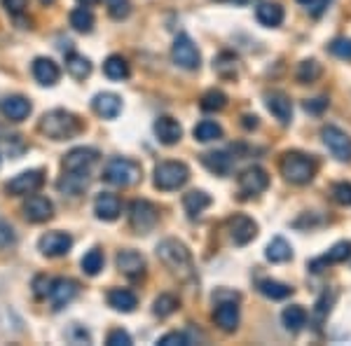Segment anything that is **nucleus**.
<instances>
[{"mask_svg": "<svg viewBox=\"0 0 351 346\" xmlns=\"http://www.w3.org/2000/svg\"><path fill=\"white\" fill-rule=\"evenodd\" d=\"M178 306H180V302L173 297V295L164 293L155 299V304H152V314L160 316V319H169V316L178 311Z\"/></svg>", "mask_w": 351, "mask_h": 346, "instance_id": "nucleus-40", "label": "nucleus"}, {"mask_svg": "<svg viewBox=\"0 0 351 346\" xmlns=\"http://www.w3.org/2000/svg\"><path fill=\"white\" fill-rule=\"evenodd\" d=\"M202 164L211 173H216V175H230L232 173V166H234L232 157L228 155V152H223V150L204 152V155H202Z\"/></svg>", "mask_w": 351, "mask_h": 346, "instance_id": "nucleus-27", "label": "nucleus"}, {"mask_svg": "<svg viewBox=\"0 0 351 346\" xmlns=\"http://www.w3.org/2000/svg\"><path fill=\"white\" fill-rule=\"evenodd\" d=\"M157 258L171 269L178 279H192L195 276V262H192V253L188 251L183 241L178 239H164L157 243Z\"/></svg>", "mask_w": 351, "mask_h": 346, "instance_id": "nucleus-1", "label": "nucleus"}, {"mask_svg": "<svg viewBox=\"0 0 351 346\" xmlns=\"http://www.w3.org/2000/svg\"><path fill=\"white\" fill-rule=\"evenodd\" d=\"M33 77H36L43 87H52V84L59 82L61 71L52 59H47V56H38V59L33 61Z\"/></svg>", "mask_w": 351, "mask_h": 346, "instance_id": "nucleus-23", "label": "nucleus"}, {"mask_svg": "<svg viewBox=\"0 0 351 346\" xmlns=\"http://www.w3.org/2000/svg\"><path fill=\"white\" fill-rule=\"evenodd\" d=\"M77 293H80V286H77V281L73 279H54L52 281V291H49V299H52V306L56 311L64 309L66 304H71L73 299L77 297Z\"/></svg>", "mask_w": 351, "mask_h": 346, "instance_id": "nucleus-15", "label": "nucleus"}, {"mask_svg": "<svg viewBox=\"0 0 351 346\" xmlns=\"http://www.w3.org/2000/svg\"><path fill=\"white\" fill-rule=\"evenodd\" d=\"M38 129H40V134H45L52 140H71L82 132V122H80V117H75L73 112L56 108V110L45 112L40 117Z\"/></svg>", "mask_w": 351, "mask_h": 346, "instance_id": "nucleus-2", "label": "nucleus"}, {"mask_svg": "<svg viewBox=\"0 0 351 346\" xmlns=\"http://www.w3.org/2000/svg\"><path fill=\"white\" fill-rule=\"evenodd\" d=\"M199 106H202V110H206V112H220L228 106V94L220 92V89H208V92H204Z\"/></svg>", "mask_w": 351, "mask_h": 346, "instance_id": "nucleus-37", "label": "nucleus"}, {"mask_svg": "<svg viewBox=\"0 0 351 346\" xmlns=\"http://www.w3.org/2000/svg\"><path fill=\"white\" fill-rule=\"evenodd\" d=\"M321 75H324V68H321V64L316 59H304L302 64L298 66V71H295L298 82H302V84L316 82Z\"/></svg>", "mask_w": 351, "mask_h": 346, "instance_id": "nucleus-36", "label": "nucleus"}, {"mask_svg": "<svg viewBox=\"0 0 351 346\" xmlns=\"http://www.w3.org/2000/svg\"><path fill=\"white\" fill-rule=\"evenodd\" d=\"M115 264H117V269L122 271L127 279H141V276L145 274V258L141 253H136V251H122V253H117V258H115Z\"/></svg>", "mask_w": 351, "mask_h": 346, "instance_id": "nucleus-17", "label": "nucleus"}, {"mask_svg": "<svg viewBox=\"0 0 351 346\" xmlns=\"http://www.w3.org/2000/svg\"><path fill=\"white\" fill-rule=\"evenodd\" d=\"M38 248H40V253L47 255V258H64V255L71 253L73 239L66 232H47V234L40 236Z\"/></svg>", "mask_w": 351, "mask_h": 346, "instance_id": "nucleus-12", "label": "nucleus"}, {"mask_svg": "<svg viewBox=\"0 0 351 346\" xmlns=\"http://www.w3.org/2000/svg\"><path fill=\"white\" fill-rule=\"evenodd\" d=\"M321 138L337 162H351V136L347 132H342L335 124H328L321 129Z\"/></svg>", "mask_w": 351, "mask_h": 346, "instance_id": "nucleus-8", "label": "nucleus"}, {"mask_svg": "<svg viewBox=\"0 0 351 346\" xmlns=\"http://www.w3.org/2000/svg\"><path fill=\"white\" fill-rule=\"evenodd\" d=\"M351 258V241H339L335 243V246L328 251L324 258L314 260V262L309 264L311 271H321L326 264H339V262H347V260Z\"/></svg>", "mask_w": 351, "mask_h": 346, "instance_id": "nucleus-26", "label": "nucleus"}, {"mask_svg": "<svg viewBox=\"0 0 351 346\" xmlns=\"http://www.w3.org/2000/svg\"><path fill=\"white\" fill-rule=\"evenodd\" d=\"M77 3H82V5H96L99 0H77Z\"/></svg>", "mask_w": 351, "mask_h": 346, "instance_id": "nucleus-54", "label": "nucleus"}, {"mask_svg": "<svg viewBox=\"0 0 351 346\" xmlns=\"http://www.w3.org/2000/svg\"><path fill=\"white\" fill-rule=\"evenodd\" d=\"M94 213L99 220H106V223H112V220L120 218L122 213V201L117 199L115 195H110V192H104V195L96 197L94 201Z\"/></svg>", "mask_w": 351, "mask_h": 346, "instance_id": "nucleus-22", "label": "nucleus"}, {"mask_svg": "<svg viewBox=\"0 0 351 346\" xmlns=\"http://www.w3.org/2000/svg\"><path fill=\"white\" fill-rule=\"evenodd\" d=\"M228 232L234 246H246L258 236V223L253 218H248V215L237 213L228 220Z\"/></svg>", "mask_w": 351, "mask_h": 346, "instance_id": "nucleus-11", "label": "nucleus"}, {"mask_svg": "<svg viewBox=\"0 0 351 346\" xmlns=\"http://www.w3.org/2000/svg\"><path fill=\"white\" fill-rule=\"evenodd\" d=\"M106 8H108V14L117 21L129 16V12H132V3L129 0H106Z\"/></svg>", "mask_w": 351, "mask_h": 346, "instance_id": "nucleus-43", "label": "nucleus"}, {"mask_svg": "<svg viewBox=\"0 0 351 346\" xmlns=\"http://www.w3.org/2000/svg\"><path fill=\"white\" fill-rule=\"evenodd\" d=\"M328 3H330V0H314V3L309 5L311 14H314V16H319V14L324 12V10L328 8Z\"/></svg>", "mask_w": 351, "mask_h": 346, "instance_id": "nucleus-52", "label": "nucleus"}, {"mask_svg": "<svg viewBox=\"0 0 351 346\" xmlns=\"http://www.w3.org/2000/svg\"><path fill=\"white\" fill-rule=\"evenodd\" d=\"M241 120H243L241 124H243L246 129H258V117H256V115H243Z\"/></svg>", "mask_w": 351, "mask_h": 346, "instance_id": "nucleus-53", "label": "nucleus"}, {"mask_svg": "<svg viewBox=\"0 0 351 346\" xmlns=\"http://www.w3.org/2000/svg\"><path fill=\"white\" fill-rule=\"evenodd\" d=\"M152 129H155V136L162 145H176L180 138H183V127H180V122L169 115L157 117Z\"/></svg>", "mask_w": 351, "mask_h": 346, "instance_id": "nucleus-19", "label": "nucleus"}, {"mask_svg": "<svg viewBox=\"0 0 351 346\" xmlns=\"http://www.w3.org/2000/svg\"><path fill=\"white\" fill-rule=\"evenodd\" d=\"M104 73H106V77H110V80H127L132 71H129V64H127L124 56L110 54L104 64Z\"/></svg>", "mask_w": 351, "mask_h": 346, "instance_id": "nucleus-35", "label": "nucleus"}, {"mask_svg": "<svg viewBox=\"0 0 351 346\" xmlns=\"http://www.w3.org/2000/svg\"><path fill=\"white\" fill-rule=\"evenodd\" d=\"M71 26L77 33H92L94 28V14L89 8H75L71 12Z\"/></svg>", "mask_w": 351, "mask_h": 346, "instance_id": "nucleus-39", "label": "nucleus"}, {"mask_svg": "<svg viewBox=\"0 0 351 346\" xmlns=\"http://www.w3.org/2000/svg\"><path fill=\"white\" fill-rule=\"evenodd\" d=\"M330 54H335L337 59L342 61H351V38H335L330 45H328Z\"/></svg>", "mask_w": 351, "mask_h": 346, "instance_id": "nucleus-42", "label": "nucleus"}, {"mask_svg": "<svg viewBox=\"0 0 351 346\" xmlns=\"http://www.w3.org/2000/svg\"><path fill=\"white\" fill-rule=\"evenodd\" d=\"M298 3H302V5H307V8H309V5L314 3V0H298Z\"/></svg>", "mask_w": 351, "mask_h": 346, "instance_id": "nucleus-55", "label": "nucleus"}, {"mask_svg": "<svg viewBox=\"0 0 351 346\" xmlns=\"http://www.w3.org/2000/svg\"><path fill=\"white\" fill-rule=\"evenodd\" d=\"M160 223V211L157 206L148 199H136L129 206V225L136 234H148L155 230V225Z\"/></svg>", "mask_w": 351, "mask_h": 346, "instance_id": "nucleus-6", "label": "nucleus"}, {"mask_svg": "<svg viewBox=\"0 0 351 346\" xmlns=\"http://www.w3.org/2000/svg\"><path fill=\"white\" fill-rule=\"evenodd\" d=\"M265 106H267V110L281 124H291V120H293V103H291V99H288L284 92L267 94V96H265Z\"/></svg>", "mask_w": 351, "mask_h": 346, "instance_id": "nucleus-21", "label": "nucleus"}, {"mask_svg": "<svg viewBox=\"0 0 351 346\" xmlns=\"http://www.w3.org/2000/svg\"><path fill=\"white\" fill-rule=\"evenodd\" d=\"M0 162H3V157H0Z\"/></svg>", "mask_w": 351, "mask_h": 346, "instance_id": "nucleus-57", "label": "nucleus"}, {"mask_svg": "<svg viewBox=\"0 0 351 346\" xmlns=\"http://www.w3.org/2000/svg\"><path fill=\"white\" fill-rule=\"evenodd\" d=\"M183 206L190 218H199V215L211 206V197H208L204 190H192L183 197Z\"/></svg>", "mask_w": 351, "mask_h": 346, "instance_id": "nucleus-31", "label": "nucleus"}, {"mask_svg": "<svg viewBox=\"0 0 351 346\" xmlns=\"http://www.w3.org/2000/svg\"><path fill=\"white\" fill-rule=\"evenodd\" d=\"M237 185H239L241 199H253V197L263 195V192L269 187V175L265 169H260V166H248L246 171L239 173Z\"/></svg>", "mask_w": 351, "mask_h": 346, "instance_id": "nucleus-9", "label": "nucleus"}, {"mask_svg": "<svg viewBox=\"0 0 351 346\" xmlns=\"http://www.w3.org/2000/svg\"><path fill=\"white\" fill-rule=\"evenodd\" d=\"M265 258L269 260L271 264H281V262H288L293 258V248L284 236H274L269 241V246L265 248Z\"/></svg>", "mask_w": 351, "mask_h": 346, "instance_id": "nucleus-32", "label": "nucleus"}, {"mask_svg": "<svg viewBox=\"0 0 351 346\" xmlns=\"http://www.w3.org/2000/svg\"><path fill=\"white\" fill-rule=\"evenodd\" d=\"M92 108L96 115L104 117V120H115L122 110V99L112 92H101L92 99Z\"/></svg>", "mask_w": 351, "mask_h": 346, "instance_id": "nucleus-20", "label": "nucleus"}, {"mask_svg": "<svg viewBox=\"0 0 351 346\" xmlns=\"http://www.w3.org/2000/svg\"><path fill=\"white\" fill-rule=\"evenodd\" d=\"M332 299H335V295H332L330 299H328V293L324 295V297L316 302V309H314V316H316V325H321V323L326 321V316L330 314V304H332Z\"/></svg>", "mask_w": 351, "mask_h": 346, "instance_id": "nucleus-45", "label": "nucleus"}, {"mask_svg": "<svg viewBox=\"0 0 351 346\" xmlns=\"http://www.w3.org/2000/svg\"><path fill=\"white\" fill-rule=\"evenodd\" d=\"M80 267L87 276H96L101 269H104V253L101 248H92L89 253H84V258L80 260Z\"/></svg>", "mask_w": 351, "mask_h": 346, "instance_id": "nucleus-41", "label": "nucleus"}, {"mask_svg": "<svg viewBox=\"0 0 351 346\" xmlns=\"http://www.w3.org/2000/svg\"><path fill=\"white\" fill-rule=\"evenodd\" d=\"M213 71L218 73V77L223 80H237L241 71V61L234 52H220L216 59H213Z\"/></svg>", "mask_w": 351, "mask_h": 346, "instance_id": "nucleus-24", "label": "nucleus"}, {"mask_svg": "<svg viewBox=\"0 0 351 346\" xmlns=\"http://www.w3.org/2000/svg\"><path fill=\"white\" fill-rule=\"evenodd\" d=\"M258 293L265 295L267 299H286L293 295V288L274 279H263V281H258Z\"/></svg>", "mask_w": 351, "mask_h": 346, "instance_id": "nucleus-33", "label": "nucleus"}, {"mask_svg": "<svg viewBox=\"0 0 351 346\" xmlns=\"http://www.w3.org/2000/svg\"><path fill=\"white\" fill-rule=\"evenodd\" d=\"M40 3H43V5H52L54 0H40Z\"/></svg>", "mask_w": 351, "mask_h": 346, "instance_id": "nucleus-56", "label": "nucleus"}, {"mask_svg": "<svg viewBox=\"0 0 351 346\" xmlns=\"http://www.w3.org/2000/svg\"><path fill=\"white\" fill-rule=\"evenodd\" d=\"M155 187L162 192H171L183 187L190 180V169L183 162H162L155 166Z\"/></svg>", "mask_w": 351, "mask_h": 346, "instance_id": "nucleus-5", "label": "nucleus"}, {"mask_svg": "<svg viewBox=\"0 0 351 346\" xmlns=\"http://www.w3.org/2000/svg\"><path fill=\"white\" fill-rule=\"evenodd\" d=\"M171 59H173V64L180 66L183 71H199V66H202V54L188 33H180L173 40Z\"/></svg>", "mask_w": 351, "mask_h": 346, "instance_id": "nucleus-7", "label": "nucleus"}, {"mask_svg": "<svg viewBox=\"0 0 351 346\" xmlns=\"http://www.w3.org/2000/svg\"><path fill=\"white\" fill-rule=\"evenodd\" d=\"M328 103H330V101H328L326 96H319V99L304 101L302 108H304V110H307V112H311V115H321V112H324L326 108H328Z\"/></svg>", "mask_w": 351, "mask_h": 346, "instance_id": "nucleus-48", "label": "nucleus"}, {"mask_svg": "<svg viewBox=\"0 0 351 346\" xmlns=\"http://www.w3.org/2000/svg\"><path fill=\"white\" fill-rule=\"evenodd\" d=\"M332 199H335L339 206H351V183L332 185Z\"/></svg>", "mask_w": 351, "mask_h": 346, "instance_id": "nucleus-44", "label": "nucleus"}, {"mask_svg": "<svg viewBox=\"0 0 351 346\" xmlns=\"http://www.w3.org/2000/svg\"><path fill=\"white\" fill-rule=\"evenodd\" d=\"M99 160V150L94 147H73L64 157V171H89Z\"/></svg>", "mask_w": 351, "mask_h": 346, "instance_id": "nucleus-14", "label": "nucleus"}, {"mask_svg": "<svg viewBox=\"0 0 351 346\" xmlns=\"http://www.w3.org/2000/svg\"><path fill=\"white\" fill-rule=\"evenodd\" d=\"M49 291H52V279L38 276V279L33 281V293H36V297H49Z\"/></svg>", "mask_w": 351, "mask_h": 346, "instance_id": "nucleus-49", "label": "nucleus"}, {"mask_svg": "<svg viewBox=\"0 0 351 346\" xmlns=\"http://www.w3.org/2000/svg\"><path fill=\"white\" fill-rule=\"evenodd\" d=\"M21 211H24V218L28 220V223H47L49 218L54 215V203L47 199V197H28L26 203L21 206Z\"/></svg>", "mask_w": 351, "mask_h": 346, "instance_id": "nucleus-13", "label": "nucleus"}, {"mask_svg": "<svg viewBox=\"0 0 351 346\" xmlns=\"http://www.w3.org/2000/svg\"><path fill=\"white\" fill-rule=\"evenodd\" d=\"M157 344H162V346H173V344L188 346L190 344V337L185 332H169V334H164V337Z\"/></svg>", "mask_w": 351, "mask_h": 346, "instance_id": "nucleus-47", "label": "nucleus"}, {"mask_svg": "<svg viewBox=\"0 0 351 346\" xmlns=\"http://www.w3.org/2000/svg\"><path fill=\"white\" fill-rule=\"evenodd\" d=\"M33 106L26 96H8V99L0 101V112L5 115V120L10 122H24L31 115Z\"/></svg>", "mask_w": 351, "mask_h": 346, "instance_id": "nucleus-18", "label": "nucleus"}, {"mask_svg": "<svg viewBox=\"0 0 351 346\" xmlns=\"http://www.w3.org/2000/svg\"><path fill=\"white\" fill-rule=\"evenodd\" d=\"M256 19L263 26L267 28H276L284 24V8L279 3H271V0H265L256 8Z\"/></svg>", "mask_w": 351, "mask_h": 346, "instance_id": "nucleus-28", "label": "nucleus"}, {"mask_svg": "<svg viewBox=\"0 0 351 346\" xmlns=\"http://www.w3.org/2000/svg\"><path fill=\"white\" fill-rule=\"evenodd\" d=\"M45 183V173L40 169H31V171H24L19 175H14L8 185H5V192L12 197H26V195H36L38 190Z\"/></svg>", "mask_w": 351, "mask_h": 346, "instance_id": "nucleus-10", "label": "nucleus"}, {"mask_svg": "<svg viewBox=\"0 0 351 346\" xmlns=\"http://www.w3.org/2000/svg\"><path fill=\"white\" fill-rule=\"evenodd\" d=\"M141 164L127 157H112L104 169V180L115 187H132L141 180Z\"/></svg>", "mask_w": 351, "mask_h": 346, "instance_id": "nucleus-4", "label": "nucleus"}, {"mask_svg": "<svg viewBox=\"0 0 351 346\" xmlns=\"http://www.w3.org/2000/svg\"><path fill=\"white\" fill-rule=\"evenodd\" d=\"M66 71L71 73V77H75V80H84V77H89V73H92V61L82 54L71 52L66 56Z\"/></svg>", "mask_w": 351, "mask_h": 346, "instance_id": "nucleus-34", "label": "nucleus"}, {"mask_svg": "<svg viewBox=\"0 0 351 346\" xmlns=\"http://www.w3.org/2000/svg\"><path fill=\"white\" fill-rule=\"evenodd\" d=\"M192 134H195V138L199 140V143H211V140L223 138V127L216 122H211V120H204V122L197 124Z\"/></svg>", "mask_w": 351, "mask_h": 346, "instance_id": "nucleus-38", "label": "nucleus"}, {"mask_svg": "<svg viewBox=\"0 0 351 346\" xmlns=\"http://www.w3.org/2000/svg\"><path fill=\"white\" fill-rule=\"evenodd\" d=\"M213 323L223 332H234L239 328V306H237L234 299H230V302H216Z\"/></svg>", "mask_w": 351, "mask_h": 346, "instance_id": "nucleus-16", "label": "nucleus"}, {"mask_svg": "<svg viewBox=\"0 0 351 346\" xmlns=\"http://www.w3.org/2000/svg\"><path fill=\"white\" fill-rule=\"evenodd\" d=\"M106 344H108V346H129V344H132V337H129L127 330L117 328V330H110L108 339H106Z\"/></svg>", "mask_w": 351, "mask_h": 346, "instance_id": "nucleus-46", "label": "nucleus"}, {"mask_svg": "<svg viewBox=\"0 0 351 346\" xmlns=\"http://www.w3.org/2000/svg\"><path fill=\"white\" fill-rule=\"evenodd\" d=\"M108 304L115 311L132 314L136 306H138V297H136V293L127 291V288H112V291L108 293Z\"/></svg>", "mask_w": 351, "mask_h": 346, "instance_id": "nucleus-29", "label": "nucleus"}, {"mask_svg": "<svg viewBox=\"0 0 351 346\" xmlns=\"http://www.w3.org/2000/svg\"><path fill=\"white\" fill-rule=\"evenodd\" d=\"M3 8L8 10L12 16H19L26 12L28 8V0H3Z\"/></svg>", "mask_w": 351, "mask_h": 346, "instance_id": "nucleus-50", "label": "nucleus"}, {"mask_svg": "<svg viewBox=\"0 0 351 346\" xmlns=\"http://www.w3.org/2000/svg\"><path fill=\"white\" fill-rule=\"evenodd\" d=\"M281 321H284L286 330L298 334L304 330V325H307V311H304V306L300 304H291L284 309V314H281Z\"/></svg>", "mask_w": 351, "mask_h": 346, "instance_id": "nucleus-30", "label": "nucleus"}, {"mask_svg": "<svg viewBox=\"0 0 351 346\" xmlns=\"http://www.w3.org/2000/svg\"><path fill=\"white\" fill-rule=\"evenodd\" d=\"M279 171L288 183L307 185L314 180L316 171H319V162H316L314 157L304 155V152L291 150V152H284V155H281Z\"/></svg>", "mask_w": 351, "mask_h": 346, "instance_id": "nucleus-3", "label": "nucleus"}, {"mask_svg": "<svg viewBox=\"0 0 351 346\" xmlns=\"http://www.w3.org/2000/svg\"><path fill=\"white\" fill-rule=\"evenodd\" d=\"M14 243V230L8 223L0 220V248H8Z\"/></svg>", "mask_w": 351, "mask_h": 346, "instance_id": "nucleus-51", "label": "nucleus"}, {"mask_svg": "<svg viewBox=\"0 0 351 346\" xmlns=\"http://www.w3.org/2000/svg\"><path fill=\"white\" fill-rule=\"evenodd\" d=\"M89 185V171H64V175L59 178V187L64 195H71V197H77L80 192L87 190Z\"/></svg>", "mask_w": 351, "mask_h": 346, "instance_id": "nucleus-25", "label": "nucleus"}]
</instances>
